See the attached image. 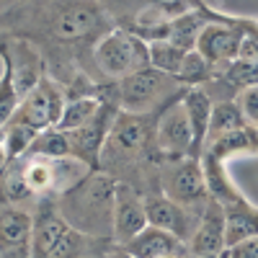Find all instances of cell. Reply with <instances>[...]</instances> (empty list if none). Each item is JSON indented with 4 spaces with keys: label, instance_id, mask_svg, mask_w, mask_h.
Masks as SVG:
<instances>
[{
    "label": "cell",
    "instance_id": "obj_1",
    "mask_svg": "<svg viewBox=\"0 0 258 258\" xmlns=\"http://www.w3.org/2000/svg\"><path fill=\"white\" fill-rule=\"evenodd\" d=\"M155 116L116 111L98 155V170L135 186L142 197L160 191V165L165 160L155 147Z\"/></svg>",
    "mask_w": 258,
    "mask_h": 258
},
{
    "label": "cell",
    "instance_id": "obj_2",
    "mask_svg": "<svg viewBox=\"0 0 258 258\" xmlns=\"http://www.w3.org/2000/svg\"><path fill=\"white\" fill-rule=\"evenodd\" d=\"M114 197H116V181L103 170H91L80 183L64 191L52 204L73 230L96 240H111Z\"/></svg>",
    "mask_w": 258,
    "mask_h": 258
},
{
    "label": "cell",
    "instance_id": "obj_3",
    "mask_svg": "<svg viewBox=\"0 0 258 258\" xmlns=\"http://www.w3.org/2000/svg\"><path fill=\"white\" fill-rule=\"evenodd\" d=\"M178 78L165 75L155 68L140 70L116 83H103V98L111 101L119 111L129 114H158L163 106L183 96Z\"/></svg>",
    "mask_w": 258,
    "mask_h": 258
},
{
    "label": "cell",
    "instance_id": "obj_4",
    "mask_svg": "<svg viewBox=\"0 0 258 258\" xmlns=\"http://www.w3.org/2000/svg\"><path fill=\"white\" fill-rule=\"evenodd\" d=\"M147 68V41L119 26L106 31L91 49V78L96 83H116Z\"/></svg>",
    "mask_w": 258,
    "mask_h": 258
},
{
    "label": "cell",
    "instance_id": "obj_5",
    "mask_svg": "<svg viewBox=\"0 0 258 258\" xmlns=\"http://www.w3.org/2000/svg\"><path fill=\"white\" fill-rule=\"evenodd\" d=\"M111 240H96L64 222L52 202H41L34 209L31 258H80L91 250L103 248Z\"/></svg>",
    "mask_w": 258,
    "mask_h": 258
},
{
    "label": "cell",
    "instance_id": "obj_6",
    "mask_svg": "<svg viewBox=\"0 0 258 258\" xmlns=\"http://www.w3.org/2000/svg\"><path fill=\"white\" fill-rule=\"evenodd\" d=\"M160 194L173 199L188 209H204L209 202V191L204 181L202 160L186 155V158H165L160 165Z\"/></svg>",
    "mask_w": 258,
    "mask_h": 258
},
{
    "label": "cell",
    "instance_id": "obj_7",
    "mask_svg": "<svg viewBox=\"0 0 258 258\" xmlns=\"http://www.w3.org/2000/svg\"><path fill=\"white\" fill-rule=\"evenodd\" d=\"M0 59H3V64L11 68L16 93L21 98H24L44 75H49L47 59L41 54V49L24 36L0 34Z\"/></svg>",
    "mask_w": 258,
    "mask_h": 258
},
{
    "label": "cell",
    "instance_id": "obj_8",
    "mask_svg": "<svg viewBox=\"0 0 258 258\" xmlns=\"http://www.w3.org/2000/svg\"><path fill=\"white\" fill-rule=\"evenodd\" d=\"M64 101H68L64 85L59 80H54L52 75H44L24 98H21L18 111H16L13 119H21V121L31 124L34 129H39V132H44L49 126H57Z\"/></svg>",
    "mask_w": 258,
    "mask_h": 258
},
{
    "label": "cell",
    "instance_id": "obj_9",
    "mask_svg": "<svg viewBox=\"0 0 258 258\" xmlns=\"http://www.w3.org/2000/svg\"><path fill=\"white\" fill-rule=\"evenodd\" d=\"M155 147L163 158H186V155H197L194 150V135L186 119L183 101L176 98L168 106L158 111L155 116Z\"/></svg>",
    "mask_w": 258,
    "mask_h": 258
},
{
    "label": "cell",
    "instance_id": "obj_10",
    "mask_svg": "<svg viewBox=\"0 0 258 258\" xmlns=\"http://www.w3.org/2000/svg\"><path fill=\"white\" fill-rule=\"evenodd\" d=\"M116 106L111 101H101L98 111L85 121L83 126L73 129L68 132L70 137V150H73V158L83 160L85 165H91L98 170V155H101V147L106 142V135H109V129L114 124V116H116Z\"/></svg>",
    "mask_w": 258,
    "mask_h": 258
},
{
    "label": "cell",
    "instance_id": "obj_11",
    "mask_svg": "<svg viewBox=\"0 0 258 258\" xmlns=\"http://www.w3.org/2000/svg\"><path fill=\"white\" fill-rule=\"evenodd\" d=\"M145 214H147V225H155L170 235H176L178 240L188 243L194 235V227L199 222L202 209H188L173 199H168L165 194H147L145 197Z\"/></svg>",
    "mask_w": 258,
    "mask_h": 258
},
{
    "label": "cell",
    "instance_id": "obj_12",
    "mask_svg": "<svg viewBox=\"0 0 258 258\" xmlns=\"http://www.w3.org/2000/svg\"><path fill=\"white\" fill-rule=\"evenodd\" d=\"M34 212L0 202V258H31Z\"/></svg>",
    "mask_w": 258,
    "mask_h": 258
},
{
    "label": "cell",
    "instance_id": "obj_13",
    "mask_svg": "<svg viewBox=\"0 0 258 258\" xmlns=\"http://www.w3.org/2000/svg\"><path fill=\"white\" fill-rule=\"evenodd\" d=\"M147 225L145 214V197L129 183L116 181V197H114V230L111 240L124 245Z\"/></svg>",
    "mask_w": 258,
    "mask_h": 258
},
{
    "label": "cell",
    "instance_id": "obj_14",
    "mask_svg": "<svg viewBox=\"0 0 258 258\" xmlns=\"http://www.w3.org/2000/svg\"><path fill=\"white\" fill-rule=\"evenodd\" d=\"M188 258H207L220 255L225 250V209L220 202L209 199L199 214V222L194 227V235L186 243Z\"/></svg>",
    "mask_w": 258,
    "mask_h": 258
},
{
    "label": "cell",
    "instance_id": "obj_15",
    "mask_svg": "<svg viewBox=\"0 0 258 258\" xmlns=\"http://www.w3.org/2000/svg\"><path fill=\"white\" fill-rule=\"evenodd\" d=\"M124 248L135 258H168V255H188V248L176 235H170L155 225H145Z\"/></svg>",
    "mask_w": 258,
    "mask_h": 258
},
{
    "label": "cell",
    "instance_id": "obj_16",
    "mask_svg": "<svg viewBox=\"0 0 258 258\" xmlns=\"http://www.w3.org/2000/svg\"><path fill=\"white\" fill-rule=\"evenodd\" d=\"M225 209V248L258 235V207L245 197L222 207Z\"/></svg>",
    "mask_w": 258,
    "mask_h": 258
},
{
    "label": "cell",
    "instance_id": "obj_17",
    "mask_svg": "<svg viewBox=\"0 0 258 258\" xmlns=\"http://www.w3.org/2000/svg\"><path fill=\"white\" fill-rule=\"evenodd\" d=\"M199 160H202V170H204V181H207L209 199L220 202V204L225 207V204H230V202H235V199L243 197V191L235 186L232 178L227 176L225 160L214 158V155H209V153H202Z\"/></svg>",
    "mask_w": 258,
    "mask_h": 258
},
{
    "label": "cell",
    "instance_id": "obj_18",
    "mask_svg": "<svg viewBox=\"0 0 258 258\" xmlns=\"http://www.w3.org/2000/svg\"><path fill=\"white\" fill-rule=\"evenodd\" d=\"M181 101H183V109H186L191 135H194V150H197V155H202V145H204V137H207V126H209L214 101L202 88H186Z\"/></svg>",
    "mask_w": 258,
    "mask_h": 258
},
{
    "label": "cell",
    "instance_id": "obj_19",
    "mask_svg": "<svg viewBox=\"0 0 258 258\" xmlns=\"http://www.w3.org/2000/svg\"><path fill=\"white\" fill-rule=\"evenodd\" d=\"M204 26H207L204 13L191 6L188 11H183L176 18L168 21V26H165V41H170L173 47H178L183 52H191L194 47H197V39H199V34H202Z\"/></svg>",
    "mask_w": 258,
    "mask_h": 258
},
{
    "label": "cell",
    "instance_id": "obj_20",
    "mask_svg": "<svg viewBox=\"0 0 258 258\" xmlns=\"http://www.w3.org/2000/svg\"><path fill=\"white\" fill-rule=\"evenodd\" d=\"M202 153H209V155L220 158V160H227V158L238 155V153H258V129L245 124L240 129H235V132L214 140L209 147L202 150Z\"/></svg>",
    "mask_w": 258,
    "mask_h": 258
},
{
    "label": "cell",
    "instance_id": "obj_21",
    "mask_svg": "<svg viewBox=\"0 0 258 258\" xmlns=\"http://www.w3.org/2000/svg\"><path fill=\"white\" fill-rule=\"evenodd\" d=\"M245 124H248V121L243 119V114H240V109H238V103H235V101H214L202 150L209 147L214 140H220V137L235 132V129H240V126H245Z\"/></svg>",
    "mask_w": 258,
    "mask_h": 258
},
{
    "label": "cell",
    "instance_id": "obj_22",
    "mask_svg": "<svg viewBox=\"0 0 258 258\" xmlns=\"http://www.w3.org/2000/svg\"><path fill=\"white\" fill-rule=\"evenodd\" d=\"M101 96H68L62 106V114H59V121H57V129L62 132H73V129L83 126L88 121L101 106Z\"/></svg>",
    "mask_w": 258,
    "mask_h": 258
},
{
    "label": "cell",
    "instance_id": "obj_23",
    "mask_svg": "<svg viewBox=\"0 0 258 258\" xmlns=\"http://www.w3.org/2000/svg\"><path fill=\"white\" fill-rule=\"evenodd\" d=\"M36 135H39V129H34L31 124L21 121V119H11L3 129H0L8 160H16L21 155H26L31 150V145H34V140H36Z\"/></svg>",
    "mask_w": 258,
    "mask_h": 258
},
{
    "label": "cell",
    "instance_id": "obj_24",
    "mask_svg": "<svg viewBox=\"0 0 258 258\" xmlns=\"http://www.w3.org/2000/svg\"><path fill=\"white\" fill-rule=\"evenodd\" d=\"M212 73H214V64L209 59H204L197 49H191V52H186L176 78L183 88H202V85L212 78Z\"/></svg>",
    "mask_w": 258,
    "mask_h": 258
},
{
    "label": "cell",
    "instance_id": "obj_25",
    "mask_svg": "<svg viewBox=\"0 0 258 258\" xmlns=\"http://www.w3.org/2000/svg\"><path fill=\"white\" fill-rule=\"evenodd\" d=\"M29 153L31 155H41V158H68V155H73L70 137H68V132H62V129L49 126V129H44V132L36 135Z\"/></svg>",
    "mask_w": 258,
    "mask_h": 258
},
{
    "label": "cell",
    "instance_id": "obj_26",
    "mask_svg": "<svg viewBox=\"0 0 258 258\" xmlns=\"http://www.w3.org/2000/svg\"><path fill=\"white\" fill-rule=\"evenodd\" d=\"M147 49H150V68H155V70H160V73H165V75H173V78L178 75L181 62H183V57H186L183 49L173 47V44H170V41H165V39L150 41Z\"/></svg>",
    "mask_w": 258,
    "mask_h": 258
},
{
    "label": "cell",
    "instance_id": "obj_27",
    "mask_svg": "<svg viewBox=\"0 0 258 258\" xmlns=\"http://www.w3.org/2000/svg\"><path fill=\"white\" fill-rule=\"evenodd\" d=\"M18 103H21V96L16 93L11 68H8V64H3V73H0V129H3L16 116Z\"/></svg>",
    "mask_w": 258,
    "mask_h": 258
},
{
    "label": "cell",
    "instance_id": "obj_28",
    "mask_svg": "<svg viewBox=\"0 0 258 258\" xmlns=\"http://www.w3.org/2000/svg\"><path fill=\"white\" fill-rule=\"evenodd\" d=\"M235 103H238L243 119H245L250 126H258V83L243 88L238 96H235Z\"/></svg>",
    "mask_w": 258,
    "mask_h": 258
},
{
    "label": "cell",
    "instance_id": "obj_29",
    "mask_svg": "<svg viewBox=\"0 0 258 258\" xmlns=\"http://www.w3.org/2000/svg\"><path fill=\"white\" fill-rule=\"evenodd\" d=\"M225 258H258V235L225 248Z\"/></svg>",
    "mask_w": 258,
    "mask_h": 258
},
{
    "label": "cell",
    "instance_id": "obj_30",
    "mask_svg": "<svg viewBox=\"0 0 258 258\" xmlns=\"http://www.w3.org/2000/svg\"><path fill=\"white\" fill-rule=\"evenodd\" d=\"M101 258H135L132 253H129L124 245H119V243H109V245H106L103 248V253H101Z\"/></svg>",
    "mask_w": 258,
    "mask_h": 258
},
{
    "label": "cell",
    "instance_id": "obj_31",
    "mask_svg": "<svg viewBox=\"0 0 258 258\" xmlns=\"http://www.w3.org/2000/svg\"><path fill=\"white\" fill-rule=\"evenodd\" d=\"M18 3H21V0H0V21H3V18H6Z\"/></svg>",
    "mask_w": 258,
    "mask_h": 258
},
{
    "label": "cell",
    "instance_id": "obj_32",
    "mask_svg": "<svg viewBox=\"0 0 258 258\" xmlns=\"http://www.w3.org/2000/svg\"><path fill=\"white\" fill-rule=\"evenodd\" d=\"M106 245H109V243H106ZM106 245H103V248H106ZM103 248H98V250H91V253H85V255H80V258H101Z\"/></svg>",
    "mask_w": 258,
    "mask_h": 258
},
{
    "label": "cell",
    "instance_id": "obj_33",
    "mask_svg": "<svg viewBox=\"0 0 258 258\" xmlns=\"http://www.w3.org/2000/svg\"><path fill=\"white\" fill-rule=\"evenodd\" d=\"M207 258H225V250H222L220 255H207Z\"/></svg>",
    "mask_w": 258,
    "mask_h": 258
}]
</instances>
